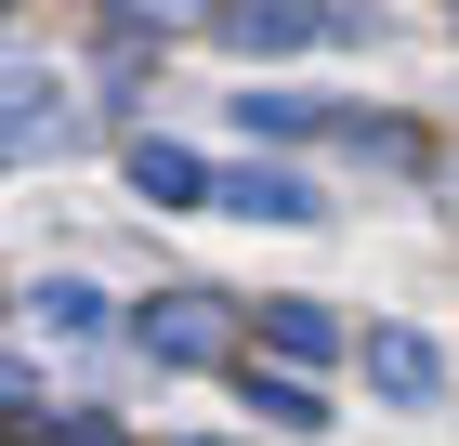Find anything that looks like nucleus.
<instances>
[{"instance_id": "obj_1", "label": "nucleus", "mask_w": 459, "mask_h": 446, "mask_svg": "<svg viewBox=\"0 0 459 446\" xmlns=\"http://www.w3.org/2000/svg\"><path fill=\"white\" fill-rule=\"evenodd\" d=\"M132 342L158 354V368H211V354H223V302H211V289H171V302L132 315Z\"/></svg>"}, {"instance_id": "obj_2", "label": "nucleus", "mask_w": 459, "mask_h": 446, "mask_svg": "<svg viewBox=\"0 0 459 446\" xmlns=\"http://www.w3.org/2000/svg\"><path fill=\"white\" fill-rule=\"evenodd\" d=\"M211 27L237 39L249 66H263V53H302V39H328V27H342V13H328V0H223Z\"/></svg>"}, {"instance_id": "obj_3", "label": "nucleus", "mask_w": 459, "mask_h": 446, "mask_svg": "<svg viewBox=\"0 0 459 446\" xmlns=\"http://www.w3.org/2000/svg\"><path fill=\"white\" fill-rule=\"evenodd\" d=\"M0 132H13V158H39V144L66 158V144H79V105H66V79H39V66H13V118H0Z\"/></svg>"}, {"instance_id": "obj_4", "label": "nucleus", "mask_w": 459, "mask_h": 446, "mask_svg": "<svg viewBox=\"0 0 459 446\" xmlns=\"http://www.w3.org/2000/svg\"><path fill=\"white\" fill-rule=\"evenodd\" d=\"M368 380H381L394 407H433V394H446V354H433L420 328H368Z\"/></svg>"}, {"instance_id": "obj_5", "label": "nucleus", "mask_w": 459, "mask_h": 446, "mask_svg": "<svg viewBox=\"0 0 459 446\" xmlns=\"http://www.w3.org/2000/svg\"><path fill=\"white\" fill-rule=\"evenodd\" d=\"M211 197L249 210V223H316V184H302V171H223Z\"/></svg>"}, {"instance_id": "obj_6", "label": "nucleus", "mask_w": 459, "mask_h": 446, "mask_svg": "<svg viewBox=\"0 0 459 446\" xmlns=\"http://www.w3.org/2000/svg\"><path fill=\"white\" fill-rule=\"evenodd\" d=\"M132 184H144V197H158V210H197V197H211V171H197L184 144H158V132L132 144Z\"/></svg>"}, {"instance_id": "obj_7", "label": "nucleus", "mask_w": 459, "mask_h": 446, "mask_svg": "<svg viewBox=\"0 0 459 446\" xmlns=\"http://www.w3.org/2000/svg\"><path fill=\"white\" fill-rule=\"evenodd\" d=\"M263 342H276L289 368H328V354H342V328H328V302H276V315H263Z\"/></svg>"}, {"instance_id": "obj_8", "label": "nucleus", "mask_w": 459, "mask_h": 446, "mask_svg": "<svg viewBox=\"0 0 459 446\" xmlns=\"http://www.w3.org/2000/svg\"><path fill=\"white\" fill-rule=\"evenodd\" d=\"M27 446H132V433H118V420H92V407H66V420L27 407Z\"/></svg>"}, {"instance_id": "obj_9", "label": "nucleus", "mask_w": 459, "mask_h": 446, "mask_svg": "<svg viewBox=\"0 0 459 446\" xmlns=\"http://www.w3.org/2000/svg\"><path fill=\"white\" fill-rule=\"evenodd\" d=\"M249 407L289 420V433H316V420H328V407H316V380H263V368H249Z\"/></svg>"}, {"instance_id": "obj_10", "label": "nucleus", "mask_w": 459, "mask_h": 446, "mask_svg": "<svg viewBox=\"0 0 459 446\" xmlns=\"http://www.w3.org/2000/svg\"><path fill=\"white\" fill-rule=\"evenodd\" d=\"M27 302H39V315H53V328H92V315H106V302H92V289H79V275H39Z\"/></svg>"}, {"instance_id": "obj_11", "label": "nucleus", "mask_w": 459, "mask_h": 446, "mask_svg": "<svg viewBox=\"0 0 459 446\" xmlns=\"http://www.w3.org/2000/svg\"><path fill=\"white\" fill-rule=\"evenodd\" d=\"M249 105V132H316V105H302V92H237Z\"/></svg>"}, {"instance_id": "obj_12", "label": "nucleus", "mask_w": 459, "mask_h": 446, "mask_svg": "<svg viewBox=\"0 0 459 446\" xmlns=\"http://www.w3.org/2000/svg\"><path fill=\"white\" fill-rule=\"evenodd\" d=\"M132 13H197V0H132Z\"/></svg>"}]
</instances>
